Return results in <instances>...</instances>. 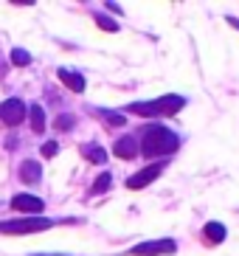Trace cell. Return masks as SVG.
I'll use <instances>...</instances> for the list:
<instances>
[{
  "mask_svg": "<svg viewBox=\"0 0 239 256\" xmlns=\"http://www.w3.org/2000/svg\"><path fill=\"white\" fill-rule=\"evenodd\" d=\"M141 152L146 158H158V155H172L180 150V136L172 132L164 124H150V127L141 132Z\"/></svg>",
  "mask_w": 239,
  "mask_h": 256,
  "instance_id": "1",
  "label": "cell"
},
{
  "mask_svg": "<svg viewBox=\"0 0 239 256\" xmlns=\"http://www.w3.org/2000/svg\"><path fill=\"white\" fill-rule=\"evenodd\" d=\"M186 107V96H178V93H169V96L152 98V102H132L127 107L130 113L146 116V118H158V116H174Z\"/></svg>",
  "mask_w": 239,
  "mask_h": 256,
  "instance_id": "2",
  "label": "cell"
},
{
  "mask_svg": "<svg viewBox=\"0 0 239 256\" xmlns=\"http://www.w3.org/2000/svg\"><path fill=\"white\" fill-rule=\"evenodd\" d=\"M54 228L51 217H20V220H6L0 222V234H8V236H22V234H40Z\"/></svg>",
  "mask_w": 239,
  "mask_h": 256,
  "instance_id": "3",
  "label": "cell"
},
{
  "mask_svg": "<svg viewBox=\"0 0 239 256\" xmlns=\"http://www.w3.org/2000/svg\"><path fill=\"white\" fill-rule=\"evenodd\" d=\"M178 250L174 240H150V242H138L127 250L130 256H172Z\"/></svg>",
  "mask_w": 239,
  "mask_h": 256,
  "instance_id": "4",
  "label": "cell"
},
{
  "mask_svg": "<svg viewBox=\"0 0 239 256\" xmlns=\"http://www.w3.org/2000/svg\"><path fill=\"white\" fill-rule=\"evenodd\" d=\"M166 169V164H150V166H144L138 174H132L127 180V188H132V192H138V188H146L152 180H158L160 178V172Z\"/></svg>",
  "mask_w": 239,
  "mask_h": 256,
  "instance_id": "5",
  "label": "cell"
},
{
  "mask_svg": "<svg viewBox=\"0 0 239 256\" xmlns=\"http://www.w3.org/2000/svg\"><path fill=\"white\" fill-rule=\"evenodd\" d=\"M22 118H26V104H22L20 98H6V102L0 104V121H3V124L14 127Z\"/></svg>",
  "mask_w": 239,
  "mask_h": 256,
  "instance_id": "6",
  "label": "cell"
},
{
  "mask_svg": "<svg viewBox=\"0 0 239 256\" xmlns=\"http://www.w3.org/2000/svg\"><path fill=\"white\" fill-rule=\"evenodd\" d=\"M12 208L22 211V214H28V217H40V211L45 208V203L34 194H14L12 197Z\"/></svg>",
  "mask_w": 239,
  "mask_h": 256,
  "instance_id": "7",
  "label": "cell"
},
{
  "mask_svg": "<svg viewBox=\"0 0 239 256\" xmlns=\"http://www.w3.org/2000/svg\"><path fill=\"white\" fill-rule=\"evenodd\" d=\"M112 152H116V158H124V160L135 158V155H138V138H135V136L118 138V141H116V146H112Z\"/></svg>",
  "mask_w": 239,
  "mask_h": 256,
  "instance_id": "8",
  "label": "cell"
},
{
  "mask_svg": "<svg viewBox=\"0 0 239 256\" xmlns=\"http://www.w3.org/2000/svg\"><path fill=\"white\" fill-rule=\"evenodd\" d=\"M56 74H60V79H62V82H65L74 93H82V90H84V76H82V74H76V70H70V68H60Z\"/></svg>",
  "mask_w": 239,
  "mask_h": 256,
  "instance_id": "9",
  "label": "cell"
},
{
  "mask_svg": "<svg viewBox=\"0 0 239 256\" xmlns=\"http://www.w3.org/2000/svg\"><path fill=\"white\" fill-rule=\"evenodd\" d=\"M202 236H206V242H211V245H220V242L228 236V231H225L222 222H206V226H202Z\"/></svg>",
  "mask_w": 239,
  "mask_h": 256,
  "instance_id": "10",
  "label": "cell"
},
{
  "mask_svg": "<svg viewBox=\"0 0 239 256\" xmlns=\"http://www.w3.org/2000/svg\"><path fill=\"white\" fill-rule=\"evenodd\" d=\"M40 178H42V166H40L37 160H26V164L20 166V180L22 183H37Z\"/></svg>",
  "mask_w": 239,
  "mask_h": 256,
  "instance_id": "11",
  "label": "cell"
},
{
  "mask_svg": "<svg viewBox=\"0 0 239 256\" xmlns=\"http://www.w3.org/2000/svg\"><path fill=\"white\" fill-rule=\"evenodd\" d=\"M82 155H84L88 160H93V164H104V160H107V152L102 150L98 144H84V146H82Z\"/></svg>",
  "mask_w": 239,
  "mask_h": 256,
  "instance_id": "12",
  "label": "cell"
},
{
  "mask_svg": "<svg viewBox=\"0 0 239 256\" xmlns=\"http://www.w3.org/2000/svg\"><path fill=\"white\" fill-rule=\"evenodd\" d=\"M28 116H31V130H34V132H42V130H45V113H42V107L31 104L28 107Z\"/></svg>",
  "mask_w": 239,
  "mask_h": 256,
  "instance_id": "13",
  "label": "cell"
},
{
  "mask_svg": "<svg viewBox=\"0 0 239 256\" xmlns=\"http://www.w3.org/2000/svg\"><path fill=\"white\" fill-rule=\"evenodd\" d=\"M110 183H112L110 172H102V174L96 178V180H93V186H90V192H93V194H104L107 188H110Z\"/></svg>",
  "mask_w": 239,
  "mask_h": 256,
  "instance_id": "14",
  "label": "cell"
},
{
  "mask_svg": "<svg viewBox=\"0 0 239 256\" xmlns=\"http://www.w3.org/2000/svg\"><path fill=\"white\" fill-rule=\"evenodd\" d=\"M12 62L22 68V65H28V62H31V54L22 51V48H14V51H12Z\"/></svg>",
  "mask_w": 239,
  "mask_h": 256,
  "instance_id": "15",
  "label": "cell"
},
{
  "mask_svg": "<svg viewBox=\"0 0 239 256\" xmlns=\"http://www.w3.org/2000/svg\"><path fill=\"white\" fill-rule=\"evenodd\" d=\"M96 23L102 26V28H104V31H118V23H116V20H112V17L102 14V12H98V14H96Z\"/></svg>",
  "mask_w": 239,
  "mask_h": 256,
  "instance_id": "16",
  "label": "cell"
},
{
  "mask_svg": "<svg viewBox=\"0 0 239 256\" xmlns=\"http://www.w3.org/2000/svg\"><path fill=\"white\" fill-rule=\"evenodd\" d=\"M98 113L104 116V118L110 121V124H116V127H121V124L127 121V118H124V116H121V113H116V110H98Z\"/></svg>",
  "mask_w": 239,
  "mask_h": 256,
  "instance_id": "17",
  "label": "cell"
},
{
  "mask_svg": "<svg viewBox=\"0 0 239 256\" xmlns=\"http://www.w3.org/2000/svg\"><path fill=\"white\" fill-rule=\"evenodd\" d=\"M54 127H56V130H70V127H74V116H68V113L56 116V121H54Z\"/></svg>",
  "mask_w": 239,
  "mask_h": 256,
  "instance_id": "18",
  "label": "cell"
},
{
  "mask_svg": "<svg viewBox=\"0 0 239 256\" xmlns=\"http://www.w3.org/2000/svg\"><path fill=\"white\" fill-rule=\"evenodd\" d=\"M42 155H45V158H54V155H56V144H42Z\"/></svg>",
  "mask_w": 239,
  "mask_h": 256,
  "instance_id": "19",
  "label": "cell"
},
{
  "mask_svg": "<svg viewBox=\"0 0 239 256\" xmlns=\"http://www.w3.org/2000/svg\"><path fill=\"white\" fill-rule=\"evenodd\" d=\"M31 256H70V254H31Z\"/></svg>",
  "mask_w": 239,
  "mask_h": 256,
  "instance_id": "20",
  "label": "cell"
}]
</instances>
